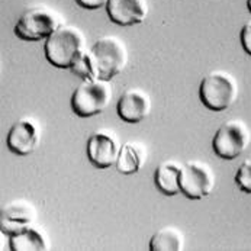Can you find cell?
<instances>
[{
	"instance_id": "6da1fadb",
	"label": "cell",
	"mask_w": 251,
	"mask_h": 251,
	"mask_svg": "<svg viewBox=\"0 0 251 251\" xmlns=\"http://www.w3.org/2000/svg\"><path fill=\"white\" fill-rule=\"evenodd\" d=\"M84 48V34L75 26L63 25L52 35L45 39L44 54L51 66L61 70H67L72 69L73 63Z\"/></svg>"
},
{
	"instance_id": "7a4b0ae2",
	"label": "cell",
	"mask_w": 251,
	"mask_h": 251,
	"mask_svg": "<svg viewBox=\"0 0 251 251\" xmlns=\"http://www.w3.org/2000/svg\"><path fill=\"white\" fill-rule=\"evenodd\" d=\"M238 98V83L226 72L215 70L206 74L199 84V99L214 112L229 109Z\"/></svg>"
},
{
	"instance_id": "3957f363",
	"label": "cell",
	"mask_w": 251,
	"mask_h": 251,
	"mask_svg": "<svg viewBox=\"0 0 251 251\" xmlns=\"http://www.w3.org/2000/svg\"><path fill=\"white\" fill-rule=\"evenodd\" d=\"M113 89L108 80L83 81L73 92L70 106L78 118H92L102 113L112 102Z\"/></svg>"
},
{
	"instance_id": "277c9868",
	"label": "cell",
	"mask_w": 251,
	"mask_h": 251,
	"mask_svg": "<svg viewBox=\"0 0 251 251\" xmlns=\"http://www.w3.org/2000/svg\"><path fill=\"white\" fill-rule=\"evenodd\" d=\"M95 58L98 74L100 80L110 81L115 75L122 72L128 63V51L122 39L118 36L106 35L99 38L90 47Z\"/></svg>"
},
{
	"instance_id": "5b68a950",
	"label": "cell",
	"mask_w": 251,
	"mask_h": 251,
	"mask_svg": "<svg viewBox=\"0 0 251 251\" xmlns=\"http://www.w3.org/2000/svg\"><path fill=\"white\" fill-rule=\"evenodd\" d=\"M60 26H63L61 18L54 10L47 7H31L19 16L13 32L24 41L36 42L51 36Z\"/></svg>"
},
{
	"instance_id": "8992f818",
	"label": "cell",
	"mask_w": 251,
	"mask_h": 251,
	"mask_svg": "<svg viewBox=\"0 0 251 251\" xmlns=\"http://www.w3.org/2000/svg\"><path fill=\"white\" fill-rule=\"evenodd\" d=\"M251 143L250 128L240 119L224 122L212 138V150L222 160H235Z\"/></svg>"
},
{
	"instance_id": "52a82bcc",
	"label": "cell",
	"mask_w": 251,
	"mask_h": 251,
	"mask_svg": "<svg viewBox=\"0 0 251 251\" xmlns=\"http://www.w3.org/2000/svg\"><path fill=\"white\" fill-rule=\"evenodd\" d=\"M215 187V175L212 169L202 161H186L181 167L180 189L190 201H201L208 198Z\"/></svg>"
},
{
	"instance_id": "ba28073f",
	"label": "cell",
	"mask_w": 251,
	"mask_h": 251,
	"mask_svg": "<svg viewBox=\"0 0 251 251\" xmlns=\"http://www.w3.org/2000/svg\"><path fill=\"white\" fill-rule=\"evenodd\" d=\"M121 145L116 135L109 129H99L87 140V158L96 169L105 170L116 164Z\"/></svg>"
},
{
	"instance_id": "9c48e42d",
	"label": "cell",
	"mask_w": 251,
	"mask_h": 251,
	"mask_svg": "<svg viewBox=\"0 0 251 251\" xmlns=\"http://www.w3.org/2000/svg\"><path fill=\"white\" fill-rule=\"evenodd\" d=\"M41 141V129L35 119L24 116L18 119L9 129L6 144L10 152L16 155H29Z\"/></svg>"
},
{
	"instance_id": "30bf717a",
	"label": "cell",
	"mask_w": 251,
	"mask_h": 251,
	"mask_svg": "<svg viewBox=\"0 0 251 251\" xmlns=\"http://www.w3.org/2000/svg\"><path fill=\"white\" fill-rule=\"evenodd\" d=\"M116 112L118 116L126 124L143 122L151 112L150 95L137 87L125 90L116 103Z\"/></svg>"
},
{
	"instance_id": "8fae6325",
	"label": "cell",
	"mask_w": 251,
	"mask_h": 251,
	"mask_svg": "<svg viewBox=\"0 0 251 251\" xmlns=\"http://www.w3.org/2000/svg\"><path fill=\"white\" fill-rule=\"evenodd\" d=\"M108 18L119 26H132L145 21L148 15L147 0H108Z\"/></svg>"
},
{
	"instance_id": "7c38bea8",
	"label": "cell",
	"mask_w": 251,
	"mask_h": 251,
	"mask_svg": "<svg viewBox=\"0 0 251 251\" xmlns=\"http://www.w3.org/2000/svg\"><path fill=\"white\" fill-rule=\"evenodd\" d=\"M35 221V208L26 201H15L3 206L0 214V229L3 234L13 235Z\"/></svg>"
},
{
	"instance_id": "4fadbf2b",
	"label": "cell",
	"mask_w": 251,
	"mask_h": 251,
	"mask_svg": "<svg viewBox=\"0 0 251 251\" xmlns=\"http://www.w3.org/2000/svg\"><path fill=\"white\" fill-rule=\"evenodd\" d=\"M181 167L183 164L169 160V161H163L154 170V183L164 196L172 198L181 193V189H180Z\"/></svg>"
},
{
	"instance_id": "5bb4252c",
	"label": "cell",
	"mask_w": 251,
	"mask_h": 251,
	"mask_svg": "<svg viewBox=\"0 0 251 251\" xmlns=\"http://www.w3.org/2000/svg\"><path fill=\"white\" fill-rule=\"evenodd\" d=\"M145 160H147V151L144 145L134 141H128L121 147L115 166L121 175L131 176V175H137L143 169Z\"/></svg>"
},
{
	"instance_id": "9a60e30c",
	"label": "cell",
	"mask_w": 251,
	"mask_h": 251,
	"mask_svg": "<svg viewBox=\"0 0 251 251\" xmlns=\"http://www.w3.org/2000/svg\"><path fill=\"white\" fill-rule=\"evenodd\" d=\"M9 249L12 251H45L50 247L45 235L31 225L13 235H9Z\"/></svg>"
},
{
	"instance_id": "2e32d148",
	"label": "cell",
	"mask_w": 251,
	"mask_h": 251,
	"mask_svg": "<svg viewBox=\"0 0 251 251\" xmlns=\"http://www.w3.org/2000/svg\"><path fill=\"white\" fill-rule=\"evenodd\" d=\"M148 249L151 251H181L184 249V237L175 226H164L152 234Z\"/></svg>"
},
{
	"instance_id": "e0dca14e",
	"label": "cell",
	"mask_w": 251,
	"mask_h": 251,
	"mask_svg": "<svg viewBox=\"0 0 251 251\" xmlns=\"http://www.w3.org/2000/svg\"><path fill=\"white\" fill-rule=\"evenodd\" d=\"M72 73L75 74L77 77H80L83 81H93V80H100L99 74H98V67L95 63V58L92 55L90 48H84L78 57L75 58V61L73 63Z\"/></svg>"
},
{
	"instance_id": "ac0fdd59",
	"label": "cell",
	"mask_w": 251,
	"mask_h": 251,
	"mask_svg": "<svg viewBox=\"0 0 251 251\" xmlns=\"http://www.w3.org/2000/svg\"><path fill=\"white\" fill-rule=\"evenodd\" d=\"M234 180L241 192L251 195V158H247L241 163Z\"/></svg>"
},
{
	"instance_id": "d6986e66",
	"label": "cell",
	"mask_w": 251,
	"mask_h": 251,
	"mask_svg": "<svg viewBox=\"0 0 251 251\" xmlns=\"http://www.w3.org/2000/svg\"><path fill=\"white\" fill-rule=\"evenodd\" d=\"M240 42H241V47L243 50L246 51V54H249L251 57V19L247 21L243 28H241V32H240Z\"/></svg>"
},
{
	"instance_id": "ffe728a7",
	"label": "cell",
	"mask_w": 251,
	"mask_h": 251,
	"mask_svg": "<svg viewBox=\"0 0 251 251\" xmlns=\"http://www.w3.org/2000/svg\"><path fill=\"white\" fill-rule=\"evenodd\" d=\"M75 3L86 10H98L106 6L108 0H75Z\"/></svg>"
},
{
	"instance_id": "44dd1931",
	"label": "cell",
	"mask_w": 251,
	"mask_h": 251,
	"mask_svg": "<svg viewBox=\"0 0 251 251\" xmlns=\"http://www.w3.org/2000/svg\"><path fill=\"white\" fill-rule=\"evenodd\" d=\"M247 9L250 10V13H251V0H247Z\"/></svg>"
}]
</instances>
